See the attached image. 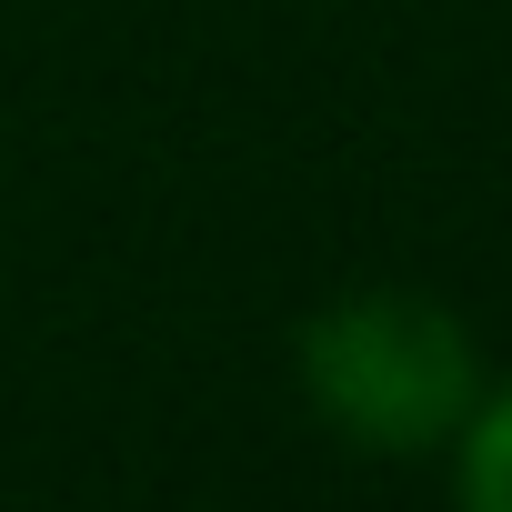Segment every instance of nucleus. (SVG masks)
Wrapping results in <instances>:
<instances>
[{
    "label": "nucleus",
    "mask_w": 512,
    "mask_h": 512,
    "mask_svg": "<svg viewBox=\"0 0 512 512\" xmlns=\"http://www.w3.org/2000/svg\"><path fill=\"white\" fill-rule=\"evenodd\" d=\"M302 402L372 462L452 452L482 402V342L432 292H342L292 332Z\"/></svg>",
    "instance_id": "nucleus-1"
},
{
    "label": "nucleus",
    "mask_w": 512,
    "mask_h": 512,
    "mask_svg": "<svg viewBox=\"0 0 512 512\" xmlns=\"http://www.w3.org/2000/svg\"><path fill=\"white\" fill-rule=\"evenodd\" d=\"M452 492L472 512H512V382L472 402V422L452 432Z\"/></svg>",
    "instance_id": "nucleus-2"
}]
</instances>
